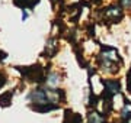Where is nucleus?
<instances>
[{
	"label": "nucleus",
	"mask_w": 131,
	"mask_h": 123,
	"mask_svg": "<svg viewBox=\"0 0 131 123\" xmlns=\"http://www.w3.org/2000/svg\"><path fill=\"white\" fill-rule=\"evenodd\" d=\"M13 3L25 10V9H32L35 5L39 3V0H13Z\"/></svg>",
	"instance_id": "9b49d317"
},
{
	"label": "nucleus",
	"mask_w": 131,
	"mask_h": 123,
	"mask_svg": "<svg viewBox=\"0 0 131 123\" xmlns=\"http://www.w3.org/2000/svg\"><path fill=\"white\" fill-rule=\"evenodd\" d=\"M28 99L31 100L32 103H35V104H45V103H50L44 88H37V90L31 91V93L28 94Z\"/></svg>",
	"instance_id": "39448f33"
},
{
	"label": "nucleus",
	"mask_w": 131,
	"mask_h": 123,
	"mask_svg": "<svg viewBox=\"0 0 131 123\" xmlns=\"http://www.w3.org/2000/svg\"><path fill=\"white\" fill-rule=\"evenodd\" d=\"M47 85L48 87H51V88H56L57 85H58V83H60V75L58 74H56V72H51L50 75L47 77Z\"/></svg>",
	"instance_id": "f8f14e48"
},
{
	"label": "nucleus",
	"mask_w": 131,
	"mask_h": 123,
	"mask_svg": "<svg viewBox=\"0 0 131 123\" xmlns=\"http://www.w3.org/2000/svg\"><path fill=\"white\" fill-rule=\"evenodd\" d=\"M88 123H106V116H103L98 109H89Z\"/></svg>",
	"instance_id": "423d86ee"
},
{
	"label": "nucleus",
	"mask_w": 131,
	"mask_h": 123,
	"mask_svg": "<svg viewBox=\"0 0 131 123\" xmlns=\"http://www.w3.org/2000/svg\"><path fill=\"white\" fill-rule=\"evenodd\" d=\"M103 20H108L111 23H119L124 18V9L119 5H111L106 9H102Z\"/></svg>",
	"instance_id": "f03ea898"
},
{
	"label": "nucleus",
	"mask_w": 131,
	"mask_h": 123,
	"mask_svg": "<svg viewBox=\"0 0 131 123\" xmlns=\"http://www.w3.org/2000/svg\"><path fill=\"white\" fill-rule=\"evenodd\" d=\"M12 97H13V91H5L3 94H0V107H9L12 104Z\"/></svg>",
	"instance_id": "9d476101"
},
{
	"label": "nucleus",
	"mask_w": 131,
	"mask_h": 123,
	"mask_svg": "<svg viewBox=\"0 0 131 123\" xmlns=\"http://www.w3.org/2000/svg\"><path fill=\"white\" fill-rule=\"evenodd\" d=\"M88 35L89 36H95V25L93 23L88 25Z\"/></svg>",
	"instance_id": "dca6fc26"
},
{
	"label": "nucleus",
	"mask_w": 131,
	"mask_h": 123,
	"mask_svg": "<svg viewBox=\"0 0 131 123\" xmlns=\"http://www.w3.org/2000/svg\"><path fill=\"white\" fill-rule=\"evenodd\" d=\"M26 19H28V13L24 10V12H22V20H26Z\"/></svg>",
	"instance_id": "a211bd4d"
},
{
	"label": "nucleus",
	"mask_w": 131,
	"mask_h": 123,
	"mask_svg": "<svg viewBox=\"0 0 131 123\" xmlns=\"http://www.w3.org/2000/svg\"><path fill=\"white\" fill-rule=\"evenodd\" d=\"M127 93L131 94V67L127 71Z\"/></svg>",
	"instance_id": "4468645a"
},
{
	"label": "nucleus",
	"mask_w": 131,
	"mask_h": 123,
	"mask_svg": "<svg viewBox=\"0 0 131 123\" xmlns=\"http://www.w3.org/2000/svg\"><path fill=\"white\" fill-rule=\"evenodd\" d=\"M16 70L22 72L25 80L28 81H35V83H44L47 80V77L44 74V68L39 65H32V67H16Z\"/></svg>",
	"instance_id": "f257e3e1"
},
{
	"label": "nucleus",
	"mask_w": 131,
	"mask_h": 123,
	"mask_svg": "<svg viewBox=\"0 0 131 123\" xmlns=\"http://www.w3.org/2000/svg\"><path fill=\"white\" fill-rule=\"evenodd\" d=\"M5 84H6V77H5V74L0 72V88H2Z\"/></svg>",
	"instance_id": "f3484780"
},
{
	"label": "nucleus",
	"mask_w": 131,
	"mask_h": 123,
	"mask_svg": "<svg viewBox=\"0 0 131 123\" xmlns=\"http://www.w3.org/2000/svg\"><path fill=\"white\" fill-rule=\"evenodd\" d=\"M64 123H83L82 114L79 113H73L71 110H66V117H64Z\"/></svg>",
	"instance_id": "6e6552de"
},
{
	"label": "nucleus",
	"mask_w": 131,
	"mask_h": 123,
	"mask_svg": "<svg viewBox=\"0 0 131 123\" xmlns=\"http://www.w3.org/2000/svg\"><path fill=\"white\" fill-rule=\"evenodd\" d=\"M131 116V101L128 99H125L124 106L119 110V120H127Z\"/></svg>",
	"instance_id": "1a4fd4ad"
},
{
	"label": "nucleus",
	"mask_w": 131,
	"mask_h": 123,
	"mask_svg": "<svg viewBox=\"0 0 131 123\" xmlns=\"http://www.w3.org/2000/svg\"><path fill=\"white\" fill-rule=\"evenodd\" d=\"M60 107L58 104L54 103H45V104H34L31 106V109L34 112H38V113H47V112H52V110H57Z\"/></svg>",
	"instance_id": "0eeeda50"
},
{
	"label": "nucleus",
	"mask_w": 131,
	"mask_h": 123,
	"mask_svg": "<svg viewBox=\"0 0 131 123\" xmlns=\"http://www.w3.org/2000/svg\"><path fill=\"white\" fill-rule=\"evenodd\" d=\"M122 9H131V0H118Z\"/></svg>",
	"instance_id": "2eb2a0df"
},
{
	"label": "nucleus",
	"mask_w": 131,
	"mask_h": 123,
	"mask_svg": "<svg viewBox=\"0 0 131 123\" xmlns=\"http://www.w3.org/2000/svg\"><path fill=\"white\" fill-rule=\"evenodd\" d=\"M98 58H101L103 61L118 64V65H121V67L124 65V61H122L119 52L117 51V48H114V47H101V54L98 55Z\"/></svg>",
	"instance_id": "7ed1b4c3"
},
{
	"label": "nucleus",
	"mask_w": 131,
	"mask_h": 123,
	"mask_svg": "<svg viewBox=\"0 0 131 123\" xmlns=\"http://www.w3.org/2000/svg\"><path fill=\"white\" fill-rule=\"evenodd\" d=\"M92 2H95V3H99V2H101V0H92Z\"/></svg>",
	"instance_id": "6ab92c4d"
},
{
	"label": "nucleus",
	"mask_w": 131,
	"mask_h": 123,
	"mask_svg": "<svg viewBox=\"0 0 131 123\" xmlns=\"http://www.w3.org/2000/svg\"><path fill=\"white\" fill-rule=\"evenodd\" d=\"M57 51V45H56V39H50L47 42V47H45V54H47L48 58H51Z\"/></svg>",
	"instance_id": "ddd939ff"
},
{
	"label": "nucleus",
	"mask_w": 131,
	"mask_h": 123,
	"mask_svg": "<svg viewBox=\"0 0 131 123\" xmlns=\"http://www.w3.org/2000/svg\"><path fill=\"white\" fill-rule=\"evenodd\" d=\"M102 84H103V90L109 93L111 96H117L118 93H121V81L118 78H106V80H102Z\"/></svg>",
	"instance_id": "20e7f679"
}]
</instances>
